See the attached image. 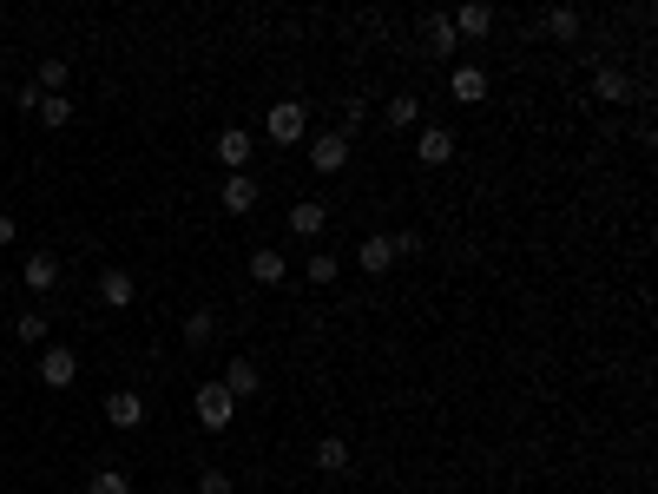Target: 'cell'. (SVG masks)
Segmentation results:
<instances>
[{"label": "cell", "instance_id": "1", "mask_svg": "<svg viewBox=\"0 0 658 494\" xmlns=\"http://www.w3.org/2000/svg\"><path fill=\"white\" fill-rule=\"evenodd\" d=\"M264 132L277 145H303V132H310V106H303V99H277V106L264 112Z\"/></svg>", "mask_w": 658, "mask_h": 494}, {"label": "cell", "instance_id": "2", "mask_svg": "<svg viewBox=\"0 0 658 494\" xmlns=\"http://www.w3.org/2000/svg\"><path fill=\"white\" fill-rule=\"evenodd\" d=\"M191 409H198V429L224 435V429H231V415H237V402L224 396L218 383H198V396H191Z\"/></svg>", "mask_w": 658, "mask_h": 494}, {"label": "cell", "instance_id": "3", "mask_svg": "<svg viewBox=\"0 0 658 494\" xmlns=\"http://www.w3.org/2000/svg\"><path fill=\"white\" fill-rule=\"evenodd\" d=\"M99 303H106V310H132V303H139V277H132L126 264L99 271Z\"/></svg>", "mask_w": 658, "mask_h": 494}, {"label": "cell", "instance_id": "4", "mask_svg": "<svg viewBox=\"0 0 658 494\" xmlns=\"http://www.w3.org/2000/svg\"><path fill=\"white\" fill-rule=\"evenodd\" d=\"M415 159H422L428 172H441V165L455 159V132H448V126H422V139H415Z\"/></svg>", "mask_w": 658, "mask_h": 494}, {"label": "cell", "instance_id": "5", "mask_svg": "<svg viewBox=\"0 0 658 494\" xmlns=\"http://www.w3.org/2000/svg\"><path fill=\"white\" fill-rule=\"evenodd\" d=\"M218 389H224L231 402H244V396H257V389H264V376H257V363H251V356H237V363H224Z\"/></svg>", "mask_w": 658, "mask_h": 494}, {"label": "cell", "instance_id": "6", "mask_svg": "<svg viewBox=\"0 0 658 494\" xmlns=\"http://www.w3.org/2000/svg\"><path fill=\"white\" fill-rule=\"evenodd\" d=\"M27 112L40 119V126H53V132L73 126V99H66V93H33V86H27Z\"/></svg>", "mask_w": 658, "mask_h": 494}, {"label": "cell", "instance_id": "7", "mask_svg": "<svg viewBox=\"0 0 658 494\" xmlns=\"http://www.w3.org/2000/svg\"><path fill=\"white\" fill-rule=\"evenodd\" d=\"M310 165H316L323 178H336V172L349 165V139H343V132H323V139H310Z\"/></svg>", "mask_w": 658, "mask_h": 494}, {"label": "cell", "instance_id": "8", "mask_svg": "<svg viewBox=\"0 0 658 494\" xmlns=\"http://www.w3.org/2000/svg\"><path fill=\"white\" fill-rule=\"evenodd\" d=\"M448 27H455V40H487V33H494V7L468 0V7H455V14H448Z\"/></svg>", "mask_w": 658, "mask_h": 494}, {"label": "cell", "instance_id": "9", "mask_svg": "<svg viewBox=\"0 0 658 494\" xmlns=\"http://www.w3.org/2000/svg\"><path fill=\"white\" fill-rule=\"evenodd\" d=\"M40 383H47V389H73V383H79V356L53 343V350L40 356Z\"/></svg>", "mask_w": 658, "mask_h": 494}, {"label": "cell", "instance_id": "10", "mask_svg": "<svg viewBox=\"0 0 658 494\" xmlns=\"http://www.w3.org/2000/svg\"><path fill=\"white\" fill-rule=\"evenodd\" d=\"M20 284H27L33 297H47V290L60 284V257H53V251H33L27 264H20Z\"/></svg>", "mask_w": 658, "mask_h": 494}, {"label": "cell", "instance_id": "11", "mask_svg": "<svg viewBox=\"0 0 658 494\" xmlns=\"http://www.w3.org/2000/svg\"><path fill=\"white\" fill-rule=\"evenodd\" d=\"M106 422H112V429H139V422H145V396H139V389H112V396H106Z\"/></svg>", "mask_w": 658, "mask_h": 494}, {"label": "cell", "instance_id": "12", "mask_svg": "<svg viewBox=\"0 0 658 494\" xmlns=\"http://www.w3.org/2000/svg\"><path fill=\"white\" fill-rule=\"evenodd\" d=\"M310 462H316V475H349V462H356V448H349L343 435H323Z\"/></svg>", "mask_w": 658, "mask_h": 494}, {"label": "cell", "instance_id": "13", "mask_svg": "<svg viewBox=\"0 0 658 494\" xmlns=\"http://www.w3.org/2000/svg\"><path fill=\"white\" fill-rule=\"evenodd\" d=\"M323 218H329V205L323 198H297V205H290V238H316V231H323Z\"/></svg>", "mask_w": 658, "mask_h": 494}, {"label": "cell", "instance_id": "14", "mask_svg": "<svg viewBox=\"0 0 658 494\" xmlns=\"http://www.w3.org/2000/svg\"><path fill=\"white\" fill-rule=\"evenodd\" d=\"M218 165H231V172L251 165V132H244V126H224L218 132Z\"/></svg>", "mask_w": 658, "mask_h": 494}, {"label": "cell", "instance_id": "15", "mask_svg": "<svg viewBox=\"0 0 658 494\" xmlns=\"http://www.w3.org/2000/svg\"><path fill=\"white\" fill-rule=\"evenodd\" d=\"M356 264L369 277H382V271H395V244H389V231H376V238H362V251H356Z\"/></svg>", "mask_w": 658, "mask_h": 494}, {"label": "cell", "instance_id": "16", "mask_svg": "<svg viewBox=\"0 0 658 494\" xmlns=\"http://www.w3.org/2000/svg\"><path fill=\"white\" fill-rule=\"evenodd\" d=\"M448 93H455L461 106H481V99H487V73H481V66H455V73H448Z\"/></svg>", "mask_w": 658, "mask_h": 494}, {"label": "cell", "instance_id": "17", "mask_svg": "<svg viewBox=\"0 0 658 494\" xmlns=\"http://www.w3.org/2000/svg\"><path fill=\"white\" fill-rule=\"evenodd\" d=\"M382 126H389V132H408V126H422V99H415V93H395L389 106H382Z\"/></svg>", "mask_w": 658, "mask_h": 494}, {"label": "cell", "instance_id": "18", "mask_svg": "<svg viewBox=\"0 0 658 494\" xmlns=\"http://www.w3.org/2000/svg\"><path fill=\"white\" fill-rule=\"evenodd\" d=\"M593 93L606 99V106H626V99H632V80L619 73V66H599V73H593Z\"/></svg>", "mask_w": 658, "mask_h": 494}, {"label": "cell", "instance_id": "19", "mask_svg": "<svg viewBox=\"0 0 658 494\" xmlns=\"http://www.w3.org/2000/svg\"><path fill=\"white\" fill-rule=\"evenodd\" d=\"M224 211H257V178L251 172H231V178H224Z\"/></svg>", "mask_w": 658, "mask_h": 494}, {"label": "cell", "instance_id": "20", "mask_svg": "<svg viewBox=\"0 0 658 494\" xmlns=\"http://www.w3.org/2000/svg\"><path fill=\"white\" fill-rule=\"evenodd\" d=\"M303 277H310V284H336V277H343V257H336V251H310V257H303Z\"/></svg>", "mask_w": 658, "mask_h": 494}, {"label": "cell", "instance_id": "21", "mask_svg": "<svg viewBox=\"0 0 658 494\" xmlns=\"http://www.w3.org/2000/svg\"><path fill=\"white\" fill-rule=\"evenodd\" d=\"M251 277H257V284H283V277H290L283 251H251Z\"/></svg>", "mask_w": 658, "mask_h": 494}, {"label": "cell", "instance_id": "22", "mask_svg": "<svg viewBox=\"0 0 658 494\" xmlns=\"http://www.w3.org/2000/svg\"><path fill=\"white\" fill-rule=\"evenodd\" d=\"M422 33H428V47H435V53H455V47H461L455 27H448V14H428V20H422Z\"/></svg>", "mask_w": 658, "mask_h": 494}, {"label": "cell", "instance_id": "23", "mask_svg": "<svg viewBox=\"0 0 658 494\" xmlns=\"http://www.w3.org/2000/svg\"><path fill=\"white\" fill-rule=\"evenodd\" d=\"M86 494H132V475H119V468H99V475L86 481Z\"/></svg>", "mask_w": 658, "mask_h": 494}, {"label": "cell", "instance_id": "24", "mask_svg": "<svg viewBox=\"0 0 658 494\" xmlns=\"http://www.w3.org/2000/svg\"><path fill=\"white\" fill-rule=\"evenodd\" d=\"M211 330H218V323H211V310H191V317H185V343H191V350H204V343H211Z\"/></svg>", "mask_w": 658, "mask_h": 494}, {"label": "cell", "instance_id": "25", "mask_svg": "<svg viewBox=\"0 0 658 494\" xmlns=\"http://www.w3.org/2000/svg\"><path fill=\"white\" fill-rule=\"evenodd\" d=\"M33 93H66V60H40V80Z\"/></svg>", "mask_w": 658, "mask_h": 494}, {"label": "cell", "instance_id": "26", "mask_svg": "<svg viewBox=\"0 0 658 494\" xmlns=\"http://www.w3.org/2000/svg\"><path fill=\"white\" fill-rule=\"evenodd\" d=\"M547 33H553V40H573V33H580V14H573V7H553V14H547Z\"/></svg>", "mask_w": 658, "mask_h": 494}, {"label": "cell", "instance_id": "27", "mask_svg": "<svg viewBox=\"0 0 658 494\" xmlns=\"http://www.w3.org/2000/svg\"><path fill=\"white\" fill-rule=\"evenodd\" d=\"M14 336H20V343H47V317H40V310L14 317Z\"/></svg>", "mask_w": 658, "mask_h": 494}, {"label": "cell", "instance_id": "28", "mask_svg": "<svg viewBox=\"0 0 658 494\" xmlns=\"http://www.w3.org/2000/svg\"><path fill=\"white\" fill-rule=\"evenodd\" d=\"M362 119H369V99H362V93H349V99H343V139L362 126Z\"/></svg>", "mask_w": 658, "mask_h": 494}, {"label": "cell", "instance_id": "29", "mask_svg": "<svg viewBox=\"0 0 658 494\" xmlns=\"http://www.w3.org/2000/svg\"><path fill=\"white\" fill-rule=\"evenodd\" d=\"M198 494H231V475H224V468H204V475H198Z\"/></svg>", "mask_w": 658, "mask_h": 494}, {"label": "cell", "instance_id": "30", "mask_svg": "<svg viewBox=\"0 0 658 494\" xmlns=\"http://www.w3.org/2000/svg\"><path fill=\"white\" fill-rule=\"evenodd\" d=\"M395 257H422V231H395Z\"/></svg>", "mask_w": 658, "mask_h": 494}, {"label": "cell", "instance_id": "31", "mask_svg": "<svg viewBox=\"0 0 658 494\" xmlns=\"http://www.w3.org/2000/svg\"><path fill=\"white\" fill-rule=\"evenodd\" d=\"M14 238H20V224L7 218V211H0V251H7V244H14Z\"/></svg>", "mask_w": 658, "mask_h": 494}, {"label": "cell", "instance_id": "32", "mask_svg": "<svg viewBox=\"0 0 658 494\" xmlns=\"http://www.w3.org/2000/svg\"><path fill=\"white\" fill-rule=\"evenodd\" d=\"M152 494H185V488H152Z\"/></svg>", "mask_w": 658, "mask_h": 494}, {"label": "cell", "instance_id": "33", "mask_svg": "<svg viewBox=\"0 0 658 494\" xmlns=\"http://www.w3.org/2000/svg\"><path fill=\"white\" fill-rule=\"evenodd\" d=\"M455 494H481V488H455Z\"/></svg>", "mask_w": 658, "mask_h": 494}]
</instances>
